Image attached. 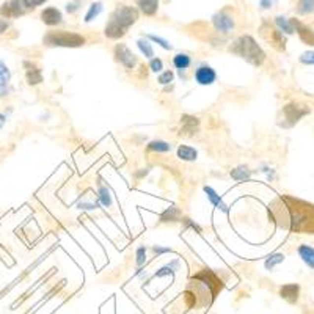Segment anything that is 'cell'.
Here are the masks:
<instances>
[{"label":"cell","instance_id":"6da1fadb","mask_svg":"<svg viewBox=\"0 0 314 314\" xmlns=\"http://www.w3.org/2000/svg\"><path fill=\"white\" fill-rule=\"evenodd\" d=\"M269 217L283 230L299 234H314V205L283 195L269 205Z\"/></svg>","mask_w":314,"mask_h":314},{"label":"cell","instance_id":"7a4b0ae2","mask_svg":"<svg viewBox=\"0 0 314 314\" xmlns=\"http://www.w3.org/2000/svg\"><path fill=\"white\" fill-rule=\"evenodd\" d=\"M139 18L140 13L135 6L123 3L118 5L108 16V21L104 27V36L112 41H120L127 35L132 25L137 24Z\"/></svg>","mask_w":314,"mask_h":314},{"label":"cell","instance_id":"3957f363","mask_svg":"<svg viewBox=\"0 0 314 314\" xmlns=\"http://www.w3.org/2000/svg\"><path fill=\"white\" fill-rule=\"evenodd\" d=\"M228 50H230L233 55L242 58L244 62H247L248 65L254 68H261L266 63V58H267L264 49L258 44V41L251 35L237 36L236 39L231 41Z\"/></svg>","mask_w":314,"mask_h":314},{"label":"cell","instance_id":"277c9868","mask_svg":"<svg viewBox=\"0 0 314 314\" xmlns=\"http://www.w3.org/2000/svg\"><path fill=\"white\" fill-rule=\"evenodd\" d=\"M83 35L75 32H68V30H50L42 36V44L46 47H66V49H77L85 46Z\"/></svg>","mask_w":314,"mask_h":314},{"label":"cell","instance_id":"5b68a950","mask_svg":"<svg viewBox=\"0 0 314 314\" xmlns=\"http://www.w3.org/2000/svg\"><path fill=\"white\" fill-rule=\"evenodd\" d=\"M311 112L310 107L303 103H297V101H292V103L286 104L283 107V127H292L294 124H297L303 116H307Z\"/></svg>","mask_w":314,"mask_h":314},{"label":"cell","instance_id":"8992f818","mask_svg":"<svg viewBox=\"0 0 314 314\" xmlns=\"http://www.w3.org/2000/svg\"><path fill=\"white\" fill-rule=\"evenodd\" d=\"M113 60L123 66L124 70L132 71L135 70V66L139 65V57L135 55L132 50L129 49V46L124 44V42H116L113 47Z\"/></svg>","mask_w":314,"mask_h":314},{"label":"cell","instance_id":"52a82bcc","mask_svg":"<svg viewBox=\"0 0 314 314\" xmlns=\"http://www.w3.org/2000/svg\"><path fill=\"white\" fill-rule=\"evenodd\" d=\"M259 32H261L262 38H264L274 49H277L278 52H284L286 50V36L277 27L264 22L261 25Z\"/></svg>","mask_w":314,"mask_h":314},{"label":"cell","instance_id":"ba28073f","mask_svg":"<svg viewBox=\"0 0 314 314\" xmlns=\"http://www.w3.org/2000/svg\"><path fill=\"white\" fill-rule=\"evenodd\" d=\"M218 79L217 71L208 63H200L193 71V82L200 87H210Z\"/></svg>","mask_w":314,"mask_h":314},{"label":"cell","instance_id":"9c48e42d","mask_svg":"<svg viewBox=\"0 0 314 314\" xmlns=\"http://www.w3.org/2000/svg\"><path fill=\"white\" fill-rule=\"evenodd\" d=\"M192 279H197V281H200L201 284H205L206 287H208V291L212 294V297H217V294L222 291V287H223V284H222V279H220L214 272H212V270H209V269H203L201 272H198V274H195L193 277H192Z\"/></svg>","mask_w":314,"mask_h":314},{"label":"cell","instance_id":"30bf717a","mask_svg":"<svg viewBox=\"0 0 314 314\" xmlns=\"http://www.w3.org/2000/svg\"><path fill=\"white\" fill-rule=\"evenodd\" d=\"M210 22L214 25L215 32L222 33V35H230V33L236 29V21L231 14L226 11H217L212 14Z\"/></svg>","mask_w":314,"mask_h":314},{"label":"cell","instance_id":"8fae6325","mask_svg":"<svg viewBox=\"0 0 314 314\" xmlns=\"http://www.w3.org/2000/svg\"><path fill=\"white\" fill-rule=\"evenodd\" d=\"M181 270V261L179 258H173L170 262H167V264H164L162 267H159L154 274H152L148 279H146V284L151 281V279H157V278H173L177 272Z\"/></svg>","mask_w":314,"mask_h":314},{"label":"cell","instance_id":"7c38bea8","mask_svg":"<svg viewBox=\"0 0 314 314\" xmlns=\"http://www.w3.org/2000/svg\"><path fill=\"white\" fill-rule=\"evenodd\" d=\"M29 13L25 10V6L22 5L21 0H6V2L0 6V14L6 19H13V18H19V16Z\"/></svg>","mask_w":314,"mask_h":314},{"label":"cell","instance_id":"4fadbf2b","mask_svg":"<svg viewBox=\"0 0 314 314\" xmlns=\"http://www.w3.org/2000/svg\"><path fill=\"white\" fill-rule=\"evenodd\" d=\"M22 65L25 68V80H27V83L30 85V87H36V85L42 83L44 75H42V70L36 63H33L30 60H25Z\"/></svg>","mask_w":314,"mask_h":314},{"label":"cell","instance_id":"5bb4252c","mask_svg":"<svg viewBox=\"0 0 314 314\" xmlns=\"http://www.w3.org/2000/svg\"><path fill=\"white\" fill-rule=\"evenodd\" d=\"M200 131V118L195 115L184 113L181 116V131L179 134L184 137H193Z\"/></svg>","mask_w":314,"mask_h":314},{"label":"cell","instance_id":"9a60e30c","mask_svg":"<svg viewBox=\"0 0 314 314\" xmlns=\"http://www.w3.org/2000/svg\"><path fill=\"white\" fill-rule=\"evenodd\" d=\"M292 29H294V33H297L299 35V38L305 42V44L308 46H314V30L311 27H308L307 24H303L300 19H289Z\"/></svg>","mask_w":314,"mask_h":314},{"label":"cell","instance_id":"2e32d148","mask_svg":"<svg viewBox=\"0 0 314 314\" xmlns=\"http://www.w3.org/2000/svg\"><path fill=\"white\" fill-rule=\"evenodd\" d=\"M39 18L42 24L47 25V27H57V25L63 22V13L57 6H47L41 11Z\"/></svg>","mask_w":314,"mask_h":314},{"label":"cell","instance_id":"e0dca14e","mask_svg":"<svg viewBox=\"0 0 314 314\" xmlns=\"http://www.w3.org/2000/svg\"><path fill=\"white\" fill-rule=\"evenodd\" d=\"M203 192H205L206 198L210 203L212 208H215L217 210L223 212V214H228V212H230V206H228L226 203L223 201V198L220 197L218 192L214 187H210V185H205V187H203Z\"/></svg>","mask_w":314,"mask_h":314},{"label":"cell","instance_id":"ac0fdd59","mask_svg":"<svg viewBox=\"0 0 314 314\" xmlns=\"http://www.w3.org/2000/svg\"><path fill=\"white\" fill-rule=\"evenodd\" d=\"M182 210L177 208L176 205L168 206L162 214L159 215V223H181V218H182Z\"/></svg>","mask_w":314,"mask_h":314},{"label":"cell","instance_id":"d6986e66","mask_svg":"<svg viewBox=\"0 0 314 314\" xmlns=\"http://www.w3.org/2000/svg\"><path fill=\"white\" fill-rule=\"evenodd\" d=\"M96 200H98V203H99V206H103V208H105V209H108L110 206L113 205V195H112V190L108 189L107 184H103V182L98 184Z\"/></svg>","mask_w":314,"mask_h":314},{"label":"cell","instance_id":"ffe728a7","mask_svg":"<svg viewBox=\"0 0 314 314\" xmlns=\"http://www.w3.org/2000/svg\"><path fill=\"white\" fill-rule=\"evenodd\" d=\"M300 295V286L295 283H289L279 287V297L284 299L287 303H297Z\"/></svg>","mask_w":314,"mask_h":314},{"label":"cell","instance_id":"44dd1931","mask_svg":"<svg viewBox=\"0 0 314 314\" xmlns=\"http://www.w3.org/2000/svg\"><path fill=\"white\" fill-rule=\"evenodd\" d=\"M176 157L182 162H197L198 160V151L190 145H179L176 148Z\"/></svg>","mask_w":314,"mask_h":314},{"label":"cell","instance_id":"7402d4cb","mask_svg":"<svg viewBox=\"0 0 314 314\" xmlns=\"http://www.w3.org/2000/svg\"><path fill=\"white\" fill-rule=\"evenodd\" d=\"M230 176L236 182H247L251 179L253 170H250V167H247V165H237L230 170Z\"/></svg>","mask_w":314,"mask_h":314},{"label":"cell","instance_id":"603a6c76","mask_svg":"<svg viewBox=\"0 0 314 314\" xmlns=\"http://www.w3.org/2000/svg\"><path fill=\"white\" fill-rule=\"evenodd\" d=\"M172 63L174 66V70H177V72L182 74L185 71H189V68L192 66V57L187 52H177L172 58Z\"/></svg>","mask_w":314,"mask_h":314},{"label":"cell","instance_id":"cb8c5ba5","mask_svg":"<svg viewBox=\"0 0 314 314\" xmlns=\"http://www.w3.org/2000/svg\"><path fill=\"white\" fill-rule=\"evenodd\" d=\"M146 151L156 152V154H168V152L173 151V143L165 141V140H160V139H156V140L148 141Z\"/></svg>","mask_w":314,"mask_h":314},{"label":"cell","instance_id":"d4e9b609","mask_svg":"<svg viewBox=\"0 0 314 314\" xmlns=\"http://www.w3.org/2000/svg\"><path fill=\"white\" fill-rule=\"evenodd\" d=\"M139 13L145 16H156L159 11V0H137Z\"/></svg>","mask_w":314,"mask_h":314},{"label":"cell","instance_id":"484cf974","mask_svg":"<svg viewBox=\"0 0 314 314\" xmlns=\"http://www.w3.org/2000/svg\"><path fill=\"white\" fill-rule=\"evenodd\" d=\"M135 46H137V49L140 50V54L146 58V60H151V58L156 57V52H154V46L151 44V41L146 39L145 36L141 38H137V41H135Z\"/></svg>","mask_w":314,"mask_h":314},{"label":"cell","instance_id":"4316f807","mask_svg":"<svg viewBox=\"0 0 314 314\" xmlns=\"http://www.w3.org/2000/svg\"><path fill=\"white\" fill-rule=\"evenodd\" d=\"M103 11H104V3L103 2H93V3H90L87 13H85V16H83V22L85 24L93 22L95 19L99 18Z\"/></svg>","mask_w":314,"mask_h":314},{"label":"cell","instance_id":"83f0119b","mask_svg":"<svg viewBox=\"0 0 314 314\" xmlns=\"http://www.w3.org/2000/svg\"><path fill=\"white\" fill-rule=\"evenodd\" d=\"M297 253H299V256L302 258V261L307 264L310 269H314V248L310 247V245H300L299 248H297Z\"/></svg>","mask_w":314,"mask_h":314},{"label":"cell","instance_id":"f1b7e54d","mask_svg":"<svg viewBox=\"0 0 314 314\" xmlns=\"http://www.w3.org/2000/svg\"><path fill=\"white\" fill-rule=\"evenodd\" d=\"M284 259H286V256H284L283 253H274V254H270V256H267L266 261H264V269L269 270V272H272V270L277 266H279L281 262H284Z\"/></svg>","mask_w":314,"mask_h":314},{"label":"cell","instance_id":"f546056e","mask_svg":"<svg viewBox=\"0 0 314 314\" xmlns=\"http://www.w3.org/2000/svg\"><path fill=\"white\" fill-rule=\"evenodd\" d=\"M146 262H148V247L139 245V247L135 248V267L137 269L145 267Z\"/></svg>","mask_w":314,"mask_h":314},{"label":"cell","instance_id":"4dcf8cb0","mask_svg":"<svg viewBox=\"0 0 314 314\" xmlns=\"http://www.w3.org/2000/svg\"><path fill=\"white\" fill-rule=\"evenodd\" d=\"M146 39L151 41V44H157L159 47H162L164 50H173V44L170 42L168 39L159 36V35H154V33H146V35H143Z\"/></svg>","mask_w":314,"mask_h":314},{"label":"cell","instance_id":"1f68e13d","mask_svg":"<svg viewBox=\"0 0 314 314\" xmlns=\"http://www.w3.org/2000/svg\"><path fill=\"white\" fill-rule=\"evenodd\" d=\"M11 80V70L8 68V65L0 58V88H5L10 85Z\"/></svg>","mask_w":314,"mask_h":314},{"label":"cell","instance_id":"d6a6232c","mask_svg":"<svg viewBox=\"0 0 314 314\" xmlns=\"http://www.w3.org/2000/svg\"><path fill=\"white\" fill-rule=\"evenodd\" d=\"M275 25H277V29L279 30L284 35H292L294 33V29H292V25L289 22V19L284 18V16H277L275 18Z\"/></svg>","mask_w":314,"mask_h":314},{"label":"cell","instance_id":"836d02e7","mask_svg":"<svg viewBox=\"0 0 314 314\" xmlns=\"http://www.w3.org/2000/svg\"><path fill=\"white\" fill-rule=\"evenodd\" d=\"M297 13L302 14V16H307L314 13V0H299L297 2Z\"/></svg>","mask_w":314,"mask_h":314},{"label":"cell","instance_id":"e575fe53","mask_svg":"<svg viewBox=\"0 0 314 314\" xmlns=\"http://www.w3.org/2000/svg\"><path fill=\"white\" fill-rule=\"evenodd\" d=\"M174 72L172 70H164L160 74H157V83L162 85V87H167V85H172L174 82Z\"/></svg>","mask_w":314,"mask_h":314},{"label":"cell","instance_id":"d590c367","mask_svg":"<svg viewBox=\"0 0 314 314\" xmlns=\"http://www.w3.org/2000/svg\"><path fill=\"white\" fill-rule=\"evenodd\" d=\"M148 70L152 72V74H160L164 70H165V65H164V60L160 57H154L151 58L149 63H148Z\"/></svg>","mask_w":314,"mask_h":314},{"label":"cell","instance_id":"8d00e7d4","mask_svg":"<svg viewBox=\"0 0 314 314\" xmlns=\"http://www.w3.org/2000/svg\"><path fill=\"white\" fill-rule=\"evenodd\" d=\"M181 223H182V228L185 231L187 230H192V231H195V233H203V226L200 225V223H197L195 222V220H192L190 217H182L181 218Z\"/></svg>","mask_w":314,"mask_h":314},{"label":"cell","instance_id":"74e56055","mask_svg":"<svg viewBox=\"0 0 314 314\" xmlns=\"http://www.w3.org/2000/svg\"><path fill=\"white\" fill-rule=\"evenodd\" d=\"M151 251L156 258H160V256H164V254H168V253H174V250L172 247H165V245H152Z\"/></svg>","mask_w":314,"mask_h":314},{"label":"cell","instance_id":"f35d334b","mask_svg":"<svg viewBox=\"0 0 314 314\" xmlns=\"http://www.w3.org/2000/svg\"><path fill=\"white\" fill-rule=\"evenodd\" d=\"M22 5L25 6V10L27 11H32V10H35V8L41 6V5H44L46 2H49V0H21Z\"/></svg>","mask_w":314,"mask_h":314},{"label":"cell","instance_id":"ab89813d","mask_svg":"<svg viewBox=\"0 0 314 314\" xmlns=\"http://www.w3.org/2000/svg\"><path fill=\"white\" fill-rule=\"evenodd\" d=\"M99 208V203L96 201H79L77 203V209L82 210H96Z\"/></svg>","mask_w":314,"mask_h":314},{"label":"cell","instance_id":"60d3db41","mask_svg":"<svg viewBox=\"0 0 314 314\" xmlns=\"http://www.w3.org/2000/svg\"><path fill=\"white\" fill-rule=\"evenodd\" d=\"M80 6H82L80 0H72V2H70V3L66 5V13H70V14L77 13L80 10Z\"/></svg>","mask_w":314,"mask_h":314},{"label":"cell","instance_id":"b9f144b4","mask_svg":"<svg viewBox=\"0 0 314 314\" xmlns=\"http://www.w3.org/2000/svg\"><path fill=\"white\" fill-rule=\"evenodd\" d=\"M300 63L303 65H314V50H310V52H305L300 55Z\"/></svg>","mask_w":314,"mask_h":314},{"label":"cell","instance_id":"7bdbcfd3","mask_svg":"<svg viewBox=\"0 0 314 314\" xmlns=\"http://www.w3.org/2000/svg\"><path fill=\"white\" fill-rule=\"evenodd\" d=\"M151 170L149 168H139L137 172H134V177L135 179H143V177H146L149 174Z\"/></svg>","mask_w":314,"mask_h":314},{"label":"cell","instance_id":"ee69618b","mask_svg":"<svg viewBox=\"0 0 314 314\" xmlns=\"http://www.w3.org/2000/svg\"><path fill=\"white\" fill-rule=\"evenodd\" d=\"M10 29V22H8L6 19H2L0 18V35H3V33Z\"/></svg>","mask_w":314,"mask_h":314},{"label":"cell","instance_id":"f6af8a7d","mask_svg":"<svg viewBox=\"0 0 314 314\" xmlns=\"http://www.w3.org/2000/svg\"><path fill=\"white\" fill-rule=\"evenodd\" d=\"M259 6L262 10H269V8H272V0H261Z\"/></svg>","mask_w":314,"mask_h":314},{"label":"cell","instance_id":"bcb514c9","mask_svg":"<svg viewBox=\"0 0 314 314\" xmlns=\"http://www.w3.org/2000/svg\"><path fill=\"white\" fill-rule=\"evenodd\" d=\"M11 91H13V90H11V87H10V85H8V87H5V88H0V99H2V98H5V96H8V95H10Z\"/></svg>","mask_w":314,"mask_h":314},{"label":"cell","instance_id":"7dc6e473","mask_svg":"<svg viewBox=\"0 0 314 314\" xmlns=\"http://www.w3.org/2000/svg\"><path fill=\"white\" fill-rule=\"evenodd\" d=\"M6 120H8V115H6V112H0V129H2V127L5 126Z\"/></svg>","mask_w":314,"mask_h":314}]
</instances>
